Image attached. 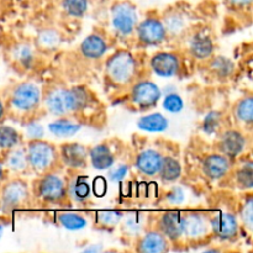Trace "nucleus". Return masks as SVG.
<instances>
[{"instance_id":"obj_1","label":"nucleus","mask_w":253,"mask_h":253,"mask_svg":"<svg viewBox=\"0 0 253 253\" xmlns=\"http://www.w3.org/2000/svg\"><path fill=\"white\" fill-rule=\"evenodd\" d=\"M88 94L84 89H56L47 96V106L54 115H66L84 108Z\"/></svg>"},{"instance_id":"obj_2","label":"nucleus","mask_w":253,"mask_h":253,"mask_svg":"<svg viewBox=\"0 0 253 253\" xmlns=\"http://www.w3.org/2000/svg\"><path fill=\"white\" fill-rule=\"evenodd\" d=\"M136 73V61L128 52L120 51L111 56L106 62V76L113 83H130Z\"/></svg>"},{"instance_id":"obj_3","label":"nucleus","mask_w":253,"mask_h":253,"mask_svg":"<svg viewBox=\"0 0 253 253\" xmlns=\"http://www.w3.org/2000/svg\"><path fill=\"white\" fill-rule=\"evenodd\" d=\"M26 158L34 169L46 170L56 161V150L49 143L34 140L27 148Z\"/></svg>"},{"instance_id":"obj_4","label":"nucleus","mask_w":253,"mask_h":253,"mask_svg":"<svg viewBox=\"0 0 253 253\" xmlns=\"http://www.w3.org/2000/svg\"><path fill=\"white\" fill-rule=\"evenodd\" d=\"M111 21L114 29L121 35H130L137 24V14L130 2H119L114 5L111 11Z\"/></svg>"},{"instance_id":"obj_5","label":"nucleus","mask_w":253,"mask_h":253,"mask_svg":"<svg viewBox=\"0 0 253 253\" xmlns=\"http://www.w3.org/2000/svg\"><path fill=\"white\" fill-rule=\"evenodd\" d=\"M40 90L31 83H24L17 86L11 95L14 108L21 111H30L39 105Z\"/></svg>"},{"instance_id":"obj_6","label":"nucleus","mask_w":253,"mask_h":253,"mask_svg":"<svg viewBox=\"0 0 253 253\" xmlns=\"http://www.w3.org/2000/svg\"><path fill=\"white\" fill-rule=\"evenodd\" d=\"M39 197L44 202L56 203L66 197V187L64 182L54 174L44 175L39 183L37 188Z\"/></svg>"},{"instance_id":"obj_7","label":"nucleus","mask_w":253,"mask_h":253,"mask_svg":"<svg viewBox=\"0 0 253 253\" xmlns=\"http://www.w3.org/2000/svg\"><path fill=\"white\" fill-rule=\"evenodd\" d=\"M131 98H132L133 104L140 106L141 109H147L157 104L161 98V91L152 82H140L133 86Z\"/></svg>"},{"instance_id":"obj_8","label":"nucleus","mask_w":253,"mask_h":253,"mask_svg":"<svg viewBox=\"0 0 253 253\" xmlns=\"http://www.w3.org/2000/svg\"><path fill=\"white\" fill-rule=\"evenodd\" d=\"M138 39L142 43L148 46H155L161 43L166 37V27L157 19H146L138 26Z\"/></svg>"},{"instance_id":"obj_9","label":"nucleus","mask_w":253,"mask_h":253,"mask_svg":"<svg viewBox=\"0 0 253 253\" xmlns=\"http://www.w3.org/2000/svg\"><path fill=\"white\" fill-rule=\"evenodd\" d=\"M151 68L160 77H173L180 68L179 58L168 52L157 53L151 59Z\"/></svg>"},{"instance_id":"obj_10","label":"nucleus","mask_w":253,"mask_h":253,"mask_svg":"<svg viewBox=\"0 0 253 253\" xmlns=\"http://www.w3.org/2000/svg\"><path fill=\"white\" fill-rule=\"evenodd\" d=\"M246 146V140L241 132L229 130L220 137L219 150L226 157H237L241 155Z\"/></svg>"},{"instance_id":"obj_11","label":"nucleus","mask_w":253,"mask_h":253,"mask_svg":"<svg viewBox=\"0 0 253 253\" xmlns=\"http://www.w3.org/2000/svg\"><path fill=\"white\" fill-rule=\"evenodd\" d=\"M229 158L224 155H209L203 161V172L211 180L224 178L229 172Z\"/></svg>"},{"instance_id":"obj_12","label":"nucleus","mask_w":253,"mask_h":253,"mask_svg":"<svg viewBox=\"0 0 253 253\" xmlns=\"http://www.w3.org/2000/svg\"><path fill=\"white\" fill-rule=\"evenodd\" d=\"M211 227L216 236H219L222 240H230L235 237L237 234V230H239L236 217L229 212L217 214L211 220Z\"/></svg>"},{"instance_id":"obj_13","label":"nucleus","mask_w":253,"mask_h":253,"mask_svg":"<svg viewBox=\"0 0 253 253\" xmlns=\"http://www.w3.org/2000/svg\"><path fill=\"white\" fill-rule=\"evenodd\" d=\"M208 232L207 217L200 214H187L182 216V235L189 239H200Z\"/></svg>"},{"instance_id":"obj_14","label":"nucleus","mask_w":253,"mask_h":253,"mask_svg":"<svg viewBox=\"0 0 253 253\" xmlns=\"http://www.w3.org/2000/svg\"><path fill=\"white\" fill-rule=\"evenodd\" d=\"M163 157L155 150H146L137 156L136 167L142 174L152 177L160 173Z\"/></svg>"},{"instance_id":"obj_15","label":"nucleus","mask_w":253,"mask_h":253,"mask_svg":"<svg viewBox=\"0 0 253 253\" xmlns=\"http://www.w3.org/2000/svg\"><path fill=\"white\" fill-rule=\"evenodd\" d=\"M27 190L22 183L14 182L4 188L1 194V205L4 210H11L19 207L26 199Z\"/></svg>"},{"instance_id":"obj_16","label":"nucleus","mask_w":253,"mask_h":253,"mask_svg":"<svg viewBox=\"0 0 253 253\" xmlns=\"http://www.w3.org/2000/svg\"><path fill=\"white\" fill-rule=\"evenodd\" d=\"M161 234L170 240L182 236V215L179 212H167L160 220Z\"/></svg>"},{"instance_id":"obj_17","label":"nucleus","mask_w":253,"mask_h":253,"mask_svg":"<svg viewBox=\"0 0 253 253\" xmlns=\"http://www.w3.org/2000/svg\"><path fill=\"white\" fill-rule=\"evenodd\" d=\"M108 49L105 40L99 35H89L81 44V52L85 58L98 59L105 54Z\"/></svg>"},{"instance_id":"obj_18","label":"nucleus","mask_w":253,"mask_h":253,"mask_svg":"<svg viewBox=\"0 0 253 253\" xmlns=\"http://www.w3.org/2000/svg\"><path fill=\"white\" fill-rule=\"evenodd\" d=\"M62 158L69 167H83L86 161V150L78 143H68L61 150Z\"/></svg>"},{"instance_id":"obj_19","label":"nucleus","mask_w":253,"mask_h":253,"mask_svg":"<svg viewBox=\"0 0 253 253\" xmlns=\"http://www.w3.org/2000/svg\"><path fill=\"white\" fill-rule=\"evenodd\" d=\"M89 156H90V161L93 167L99 170H104L110 168L111 166L114 165V161H115L113 152H111L110 148L105 145H99L96 146V147L91 148Z\"/></svg>"},{"instance_id":"obj_20","label":"nucleus","mask_w":253,"mask_h":253,"mask_svg":"<svg viewBox=\"0 0 253 253\" xmlns=\"http://www.w3.org/2000/svg\"><path fill=\"white\" fill-rule=\"evenodd\" d=\"M190 52L195 58L204 59L208 58L214 52V43H212L211 39L207 35L198 34L190 41Z\"/></svg>"},{"instance_id":"obj_21","label":"nucleus","mask_w":253,"mask_h":253,"mask_svg":"<svg viewBox=\"0 0 253 253\" xmlns=\"http://www.w3.org/2000/svg\"><path fill=\"white\" fill-rule=\"evenodd\" d=\"M166 250H167V241L161 232H148L140 242L141 252L157 253Z\"/></svg>"},{"instance_id":"obj_22","label":"nucleus","mask_w":253,"mask_h":253,"mask_svg":"<svg viewBox=\"0 0 253 253\" xmlns=\"http://www.w3.org/2000/svg\"><path fill=\"white\" fill-rule=\"evenodd\" d=\"M167 119L160 113L151 114V115L143 116L138 121V127L147 132H162L167 128Z\"/></svg>"},{"instance_id":"obj_23","label":"nucleus","mask_w":253,"mask_h":253,"mask_svg":"<svg viewBox=\"0 0 253 253\" xmlns=\"http://www.w3.org/2000/svg\"><path fill=\"white\" fill-rule=\"evenodd\" d=\"M160 174L162 180L165 182H175L182 174V167L179 162L172 157H166L162 160V166H161Z\"/></svg>"},{"instance_id":"obj_24","label":"nucleus","mask_w":253,"mask_h":253,"mask_svg":"<svg viewBox=\"0 0 253 253\" xmlns=\"http://www.w3.org/2000/svg\"><path fill=\"white\" fill-rule=\"evenodd\" d=\"M49 131L56 136H72L78 132L81 126L68 119H61L54 123L49 124Z\"/></svg>"},{"instance_id":"obj_25","label":"nucleus","mask_w":253,"mask_h":253,"mask_svg":"<svg viewBox=\"0 0 253 253\" xmlns=\"http://www.w3.org/2000/svg\"><path fill=\"white\" fill-rule=\"evenodd\" d=\"M19 143V133L11 126H0V148L11 150Z\"/></svg>"},{"instance_id":"obj_26","label":"nucleus","mask_w":253,"mask_h":253,"mask_svg":"<svg viewBox=\"0 0 253 253\" xmlns=\"http://www.w3.org/2000/svg\"><path fill=\"white\" fill-rule=\"evenodd\" d=\"M64 11L73 17H82L88 10V0H63Z\"/></svg>"},{"instance_id":"obj_27","label":"nucleus","mask_w":253,"mask_h":253,"mask_svg":"<svg viewBox=\"0 0 253 253\" xmlns=\"http://www.w3.org/2000/svg\"><path fill=\"white\" fill-rule=\"evenodd\" d=\"M58 221L62 226L66 227L67 230H72V231L82 230L86 226V220L77 214H61Z\"/></svg>"},{"instance_id":"obj_28","label":"nucleus","mask_w":253,"mask_h":253,"mask_svg":"<svg viewBox=\"0 0 253 253\" xmlns=\"http://www.w3.org/2000/svg\"><path fill=\"white\" fill-rule=\"evenodd\" d=\"M236 118L245 124H251L253 119V100L251 96L244 98L236 106Z\"/></svg>"},{"instance_id":"obj_29","label":"nucleus","mask_w":253,"mask_h":253,"mask_svg":"<svg viewBox=\"0 0 253 253\" xmlns=\"http://www.w3.org/2000/svg\"><path fill=\"white\" fill-rule=\"evenodd\" d=\"M237 184L244 189H250L253 185V168L252 163L249 162L242 166L241 169L236 174Z\"/></svg>"},{"instance_id":"obj_30","label":"nucleus","mask_w":253,"mask_h":253,"mask_svg":"<svg viewBox=\"0 0 253 253\" xmlns=\"http://www.w3.org/2000/svg\"><path fill=\"white\" fill-rule=\"evenodd\" d=\"M71 194L73 195L74 199L82 202V200H85L89 197V194H90V188H89V184L85 180L78 179L72 185Z\"/></svg>"},{"instance_id":"obj_31","label":"nucleus","mask_w":253,"mask_h":253,"mask_svg":"<svg viewBox=\"0 0 253 253\" xmlns=\"http://www.w3.org/2000/svg\"><path fill=\"white\" fill-rule=\"evenodd\" d=\"M59 43V36L56 31H52V30H46L42 34H40L39 36V44L43 48L51 49L54 48L56 46H58Z\"/></svg>"},{"instance_id":"obj_32","label":"nucleus","mask_w":253,"mask_h":253,"mask_svg":"<svg viewBox=\"0 0 253 253\" xmlns=\"http://www.w3.org/2000/svg\"><path fill=\"white\" fill-rule=\"evenodd\" d=\"M183 106H184V104H183L182 98L178 94H169L163 100V108L169 113H179Z\"/></svg>"},{"instance_id":"obj_33","label":"nucleus","mask_w":253,"mask_h":253,"mask_svg":"<svg viewBox=\"0 0 253 253\" xmlns=\"http://www.w3.org/2000/svg\"><path fill=\"white\" fill-rule=\"evenodd\" d=\"M7 163H9V167L14 170H21L22 168H25V166H26V157H25L24 151L17 150L12 152L10 155L9 160H7Z\"/></svg>"},{"instance_id":"obj_34","label":"nucleus","mask_w":253,"mask_h":253,"mask_svg":"<svg viewBox=\"0 0 253 253\" xmlns=\"http://www.w3.org/2000/svg\"><path fill=\"white\" fill-rule=\"evenodd\" d=\"M232 63L227 58H222V57H219L214 61L212 63V68L217 72L219 76H229L232 71Z\"/></svg>"},{"instance_id":"obj_35","label":"nucleus","mask_w":253,"mask_h":253,"mask_svg":"<svg viewBox=\"0 0 253 253\" xmlns=\"http://www.w3.org/2000/svg\"><path fill=\"white\" fill-rule=\"evenodd\" d=\"M220 116L219 113H210L209 115H207V118L204 119V123H203V130L207 133L214 132L220 124Z\"/></svg>"},{"instance_id":"obj_36","label":"nucleus","mask_w":253,"mask_h":253,"mask_svg":"<svg viewBox=\"0 0 253 253\" xmlns=\"http://www.w3.org/2000/svg\"><path fill=\"white\" fill-rule=\"evenodd\" d=\"M121 215L116 211H105L99 214V222L103 225H115L120 220Z\"/></svg>"},{"instance_id":"obj_37","label":"nucleus","mask_w":253,"mask_h":253,"mask_svg":"<svg viewBox=\"0 0 253 253\" xmlns=\"http://www.w3.org/2000/svg\"><path fill=\"white\" fill-rule=\"evenodd\" d=\"M252 204H253V200L250 198V199L246 202V204H245L244 210H242V220H244L245 225H246L250 230L252 229V225H253Z\"/></svg>"},{"instance_id":"obj_38","label":"nucleus","mask_w":253,"mask_h":253,"mask_svg":"<svg viewBox=\"0 0 253 253\" xmlns=\"http://www.w3.org/2000/svg\"><path fill=\"white\" fill-rule=\"evenodd\" d=\"M166 27L172 32L179 31L183 27V20L180 19V15H172V16L168 17L167 22H166Z\"/></svg>"},{"instance_id":"obj_39","label":"nucleus","mask_w":253,"mask_h":253,"mask_svg":"<svg viewBox=\"0 0 253 253\" xmlns=\"http://www.w3.org/2000/svg\"><path fill=\"white\" fill-rule=\"evenodd\" d=\"M27 133L34 140H40L43 136V127L37 123H31L27 125Z\"/></svg>"},{"instance_id":"obj_40","label":"nucleus","mask_w":253,"mask_h":253,"mask_svg":"<svg viewBox=\"0 0 253 253\" xmlns=\"http://www.w3.org/2000/svg\"><path fill=\"white\" fill-rule=\"evenodd\" d=\"M127 172H128L127 166H125V165L120 166V167H118L113 173H111V175H110L111 180H113V182H120V180H123L124 178L126 177Z\"/></svg>"},{"instance_id":"obj_41","label":"nucleus","mask_w":253,"mask_h":253,"mask_svg":"<svg viewBox=\"0 0 253 253\" xmlns=\"http://www.w3.org/2000/svg\"><path fill=\"white\" fill-rule=\"evenodd\" d=\"M167 199L169 200L170 203H174V204H177V203L183 202V199H184V194H183L182 189H179V188H175V189H173L172 192L167 195Z\"/></svg>"},{"instance_id":"obj_42","label":"nucleus","mask_w":253,"mask_h":253,"mask_svg":"<svg viewBox=\"0 0 253 253\" xmlns=\"http://www.w3.org/2000/svg\"><path fill=\"white\" fill-rule=\"evenodd\" d=\"M17 59L19 61H21L24 64H27L30 61H31V52H30V49L25 48V47H22V48H19V51H17Z\"/></svg>"},{"instance_id":"obj_43","label":"nucleus","mask_w":253,"mask_h":253,"mask_svg":"<svg viewBox=\"0 0 253 253\" xmlns=\"http://www.w3.org/2000/svg\"><path fill=\"white\" fill-rule=\"evenodd\" d=\"M226 1L235 7H245L252 4V0H226Z\"/></svg>"},{"instance_id":"obj_44","label":"nucleus","mask_w":253,"mask_h":253,"mask_svg":"<svg viewBox=\"0 0 253 253\" xmlns=\"http://www.w3.org/2000/svg\"><path fill=\"white\" fill-rule=\"evenodd\" d=\"M4 114H5V106L4 104H2V101L0 100V120L4 118Z\"/></svg>"},{"instance_id":"obj_45","label":"nucleus","mask_w":253,"mask_h":253,"mask_svg":"<svg viewBox=\"0 0 253 253\" xmlns=\"http://www.w3.org/2000/svg\"><path fill=\"white\" fill-rule=\"evenodd\" d=\"M2 178H4V168H2V165L0 163V182H1Z\"/></svg>"},{"instance_id":"obj_46","label":"nucleus","mask_w":253,"mask_h":253,"mask_svg":"<svg viewBox=\"0 0 253 253\" xmlns=\"http://www.w3.org/2000/svg\"><path fill=\"white\" fill-rule=\"evenodd\" d=\"M1 235H2V227L0 226V237H1Z\"/></svg>"}]
</instances>
